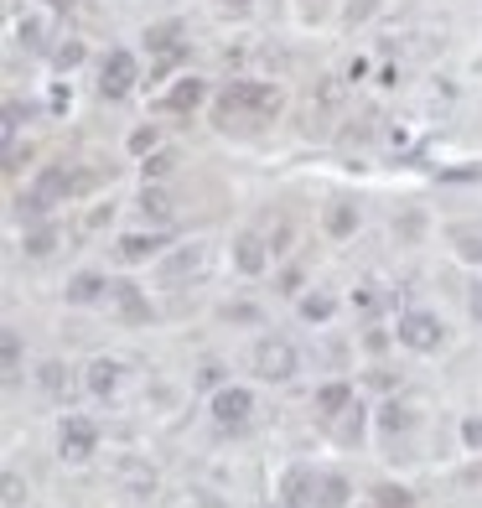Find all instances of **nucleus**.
Here are the masks:
<instances>
[{
	"mask_svg": "<svg viewBox=\"0 0 482 508\" xmlns=\"http://www.w3.org/2000/svg\"><path fill=\"white\" fill-rule=\"evenodd\" d=\"M36 384L47 389L52 399H68V394H73V368H68V363H58V359H47L42 368H36Z\"/></svg>",
	"mask_w": 482,
	"mask_h": 508,
	"instance_id": "dca6fc26",
	"label": "nucleus"
},
{
	"mask_svg": "<svg viewBox=\"0 0 482 508\" xmlns=\"http://www.w3.org/2000/svg\"><path fill=\"white\" fill-rule=\"evenodd\" d=\"M374 504H379V508H415V493H410V488H394V482H384V488H374Z\"/></svg>",
	"mask_w": 482,
	"mask_h": 508,
	"instance_id": "393cba45",
	"label": "nucleus"
},
{
	"mask_svg": "<svg viewBox=\"0 0 482 508\" xmlns=\"http://www.w3.org/2000/svg\"><path fill=\"white\" fill-rule=\"evenodd\" d=\"M156 141H161V130H156V125H141V130L130 135V150H135V156H151Z\"/></svg>",
	"mask_w": 482,
	"mask_h": 508,
	"instance_id": "cd10ccee",
	"label": "nucleus"
},
{
	"mask_svg": "<svg viewBox=\"0 0 482 508\" xmlns=\"http://www.w3.org/2000/svg\"><path fill=\"white\" fill-rule=\"evenodd\" d=\"M223 5H229V11H249V0H223Z\"/></svg>",
	"mask_w": 482,
	"mask_h": 508,
	"instance_id": "c9c22d12",
	"label": "nucleus"
},
{
	"mask_svg": "<svg viewBox=\"0 0 482 508\" xmlns=\"http://www.w3.org/2000/svg\"><path fill=\"white\" fill-rule=\"evenodd\" d=\"M374 508H379V504H374Z\"/></svg>",
	"mask_w": 482,
	"mask_h": 508,
	"instance_id": "4c0bfd02",
	"label": "nucleus"
},
{
	"mask_svg": "<svg viewBox=\"0 0 482 508\" xmlns=\"http://www.w3.org/2000/svg\"><path fill=\"white\" fill-rule=\"evenodd\" d=\"M99 451V425L89 415H62L58 425V456L62 462H89Z\"/></svg>",
	"mask_w": 482,
	"mask_h": 508,
	"instance_id": "7ed1b4c3",
	"label": "nucleus"
},
{
	"mask_svg": "<svg viewBox=\"0 0 482 508\" xmlns=\"http://www.w3.org/2000/svg\"><path fill=\"white\" fill-rule=\"evenodd\" d=\"M31 192L52 208V203H62L68 192H73V177H68V166H42L36 172V181H31Z\"/></svg>",
	"mask_w": 482,
	"mask_h": 508,
	"instance_id": "9b49d317",
	"label": "nucleus"
},
{
	"mask_svg": "<svg viewBox=\"0 0 482 508\" xmlns=\"http://www.w3.org/2000/svg\"><path fill=\"white\" fill-rule=\"evenodd\" d=\"M21 374V337L5 327V379H16Z\"/></svg>",
	"mask_w": 482,
	"mask_h": 508,
	"instance_id": "c85d7f7f",
	"label": "nucleus"
},
{
	"mask_svg": "<svg viewBox=\"0 0 482 508\" xmlns=\"http://www.w3.org/2000/svg\"><path fill=\"white\" fill-rule=\"evenodd\" d=\"M177 36H181V21H161V27H146V47L151 52H177Z\"/></svg>",
	"mask_w": 482,
	"mask_h": 508,
	"instance_id": "412c9836",
	"label": "nucleus"
},
{
	"mask_svg": "<svg viewBox=\"0 0 482 508\" xmlns=\"http://www.w3.org/2000/svg\"><path fill=\"white\" fill-rule=\"evenodd\" d=\"M21 249H27L31 260H47V254L58 249V229H47V223H42V229H31L27 239H21Z\"/></svg>",
	"mask_w": 482,
	"mask_h": 508,
	"instance_id": "4be33fe9",
	"label": "nucleus"
},
{
	"mask_svg": "<svg viewBox=\"0 0 482 508\" xmlns=\"http://www.w3.org/2000/svg\"><path fill=\"white\" fill-rule=\"evenodd\" d=\"M172 166H177V156H172V150H156V156H146V181H151V177L161 181Z\"/></svg>",
	"mask_w": 482,
	"mask_h": 508,
	"instance_id": "c756f323",
	"label": "nucleus"
},
{
	"mask_svg": "<svg viewBox=\"0 0 482 508\" xmlns=\"http://www.w3.org/2000/svg\"><path fill=\"white\" fill-rule=\"evenodd\" d=\"M296 368H301V353H296L285 337H265V343L254 348V374H260V379H270V384L296 379Z\"/></svg>",
	"mask_w": 482,
	"mask_h": 508,
	"instance_id": "f03ea898",
	"label": "nucleus"
},
{
	"mask_svg": "<svg viewBox=\"0 0 482 508\" xmlns=\"http://www.w3.org/2000/svg\"><path fill=\"white\" fill-rule=\"evenodd\" d=\"M311 498H317V472L311 467H291L280 478V508H311Z\"/></svg>",
	"mask_w": 482,
	"mask_h": 508,
	"instance_id": "6e6552de",
	"label": "nucleus"
},
{
	"mask_svg": "<svg viewBox=\"0 0 482 508\" xmlns=\"http://www.w3.org/2000/svg\"><path fill=\"white\" fill-rule=\"evenodd\" d=\"M249 415H254V394H249V389L223 384L213 394V420H218V425H244Z\"/></svg>",
	"mask_w": 482,
	"mask_h": 508,
	"instance_id": "423d86ee",
	"label": "nucleus"
},
{
	"mask_svg": "<svg viewBox=\"0 0 482 508\" xmlns=\"http://www.w3.org/2000/svg\"><path fill=\"white\" fill-rule=\"evenodd\" d=\"M472 311H478V317H482V286H478V291H472Z\"/></svg>",
	"mask_w": 482,
	"mask_h": 508,
	"instance_id": "f704fd0d",
	"label": "nucleus"
},
{
	"mask_svg": "<svg viewBox=\"0 0 482 508\" xmlns=\"http://www.w3.org/2000/svg\"><path fill=\"white\" fill-rule=\"evenodd\" d=\"M47 5H58V11H68V5H73V0H47Z\"/></svg>",
	"mask_w": 482,
	"mask_h": 508,
	"instance_id": "e433bc0d",
	"label": "nucleus"
},
{
	"mask_svg": "<svg viewBox=\"0 0 482 508\" xmlns=\"http://www.w3.org/2000/svg\"><path fill=\"white\" fill-rule=\"evenodd\" d=\"M342 504H348V478H337V472L317 478V498H311V508H342Z\"/></svg>",
	"mask_w": 482,
	"mask_h": 508,
	"instance_id": "a211bd4d",
	"label": "nucleus"
},
{
	"mask_svg": "<svg viewBox=\"0 0 482 508\" xmlns=\"http://www.w3.org/2000/svg\"><path fill=\"white\" fill-rule=\"evenodd\" d=\"M161 234H125L120 239V260L125 265H146V260H156V254H161Z\"/></svg>",
	"mask_w": 482,
	"mask_h": 508,
	"instance_id": "4468645a",
	"label": "nucleus"
},
{
	"mask_svg": "<svg viewBox=\"0 0 482 508\" xmlns=\"http://www.w3.org/2000/svg\"><path fill=\"white\" fill-rule=\"evenodd\" d=\"M223 317H234V322H254V306H229Z\"/></svg>",
	"mask_w": 482,
	"mask_h": 508,
	"instance_id": "72a5a7b5",
	"label": "nucleus"
},
{
	"mask_svg": "<svg viewBox=\"0 0 482 508\" xmlns=\"http://www.w3.org/2000/svg\"><path fill=\"white\" fill-rule=\"evenodd\" d=\"M203 384H208V389H223V368H218V363H208V368H203Z\"/></svg>",
	"mask_w": 482,
	"mask_h": 508,
	"instance_id": "473e14b6",
	"label": "nucleus"
},
{
	"mask_svg": "<svg viewBox=\"0 0 482 508\" xmlns=\"http://www.w3.org/2000/svg\"><path fill=\"white\" fill-rule=\"evenodd\" d=\"M84 389L99 394V399H109V394L120 389V363L115 359H93L89 368H84Z\"/></svg>",
	"mask_w": 482,
	"mask_h": 508,
	"instance_id": "f8f14e48",
	"label": "nucleus"
},
{
	"mask_svg": "<svg viewBox=\"0 0 482 508\" xmlns=\"http://www.w3.org/2000/svg\"><path fill=\"white\" fill-rule=\"evenodd\" d=\"M104 291H109V280H104V275H93V270H84V275H73V280H68V291H62V296H68V306H93Z\"/></svg>",
	"mask_w": 482,
	"mask_h": 508,
	"instance_id": "ddd939ff",
	"label": "nucleus"
},
{
	"mask_svg": "<svg viewBox=\"0 0 482 508\" xmlns=\"http://www.w3.org/2000/svg\"><path fill=\"white\" fill-rule=\"evenodd\" d=\"M353 410V389L348 384H322L317 389V415L322 420H337V415H348Z\"/></svg>",
	"mask_w": 482,
	"mask_h": 508,
	"instance_id": "2eb2a0df",
	"label": "nucleus"
},
{
	"mask_svg": "<svg viewBox=\"0 0 482 508\" xmlns=\"http://www.w3.org/2000/svg\"><path fill=\"white\" fill-rule=\"evenodd\" d=\"M78 62H84V42H62L58 52H52V68H58V73L78 68Z\"/></svg>",
	"mask_w": 482,
	"mask_h": 508,
	"instance_id": "bb28decb",
	"label": "nucleus"
},
{
	"mask_svg": "<svg viewBox=\"0 0 482 508\" xmlns=\"http://www.w3.org/2000/svg\"><path fill=\"white\" fill-rule=\"evenodd\" d=\"M452 249L467 260V265H482V229H452Z\"/></svg>",
	"mask_w": 482,
	"mask_h": 508,
	"instance_id": "aec40b11",
	"label": "nucleus"
},
{
	"mask_svg": "<svg viewBox=\"0 0 482 508\" xmlns=\"http://www.w3.org/2000/svg\"><path fill=\"white\" fill-rule=\"evenodd\" d=\"M218 115L229 120V115H254V120H275L280 115V93L270 84H254V78H239V84H229L223 89V104H218Z\"/></svg>",
	"mask_w": 482,
	"mask_h": 508,
	"instance_id": "f257e3e1",
	"label": "nucleus"
},
{
	"mask_svg": "<svg viewBox=\"0 0 482 508\" xmlns=\"http://www.w3.org/2000/svg\"><path fill=\"white\" fill-rule=\"evenodd\" d=\"M441 337H446V327H441V317H430V311H405V317H399V343L415 348V353H436Z\"/></svg>",
	"mask_w": 482,
	"mask_h": 508,
	"instance_id": "39448f33",
	"label": "nucleus"
},
{
	"mask_svg": "<svg viewBox=\"0 0 482 508\" xmlns=\"http://www.w3.org/2000/svg\"><path fill=\"white\" fill-rule=\"evenodd\" d=\"M332 311H337V301H332V296H322V291L301 301V317H306V322H327Z\"/></svg>",
	"mask_w": 482,
	"mask_h": 508,
	"instance_id": "a878e982",
	"label": "nucleus"
},
{
	"mask_svg": "<svg viewBox=\"0 0 482 508\" xmlns=\"http://www.w3.org/2000/svg\"><path fill=\"white\" fill-rule=\"evenodd\" d=\"M327 234H332V239H348V234H358V208H353V203H332Z\"/></svg>",
	"mask_w": 482,
	"mask_h": 508,
	"instance_id": "6ab92c4d",
	"label": "nucleus"
},
{
	"mask_svg": "<svg viewBox=\"0 0 482 508\" xmlns=\"http://www.w3.org/2000/svg\"><path fill=\"white\" fill-rule=\"evenodd\" d=\"M203 99H208V84L187 73V78H177L172 89L161 93V109H166V115H192V109H197Z\"/></svg>",
	"mask_w": 482,
	"mask_h": 508,
	"instance_id": "0eeeda50",
	"label": "nucleus"
},
{
	"mask_svg": "<svg viewBox=\"0 0 482 508\" xmlns=\"http://www.w3.org/2000/svg\"><path fill=\"white\" fill-rule=\"evenodd\" d=\"M141 84V68H135V52H125V47H115L109 58H104V68H99V89H104V99H125V93Z\"/></svg>",
	"mask_w": 482,
	"mask_h": 508,
	"instance_id": "20e7f679",
	"label": "nucleus"
},
{
	"mask_svg": "<svg viewBox=\"0 0 482 508\" xmlns=\"http://www.w3.org/2000/svg\"><path fill=\"white\" fill-rule=\"evenodd\" d=\"M141 213L156 218V223H166V218H172V198H166L161 187H146V192H141Z\"/></svg>",
	"mask_w": 482,
	"mask_h": 508,
	"instance_id": "5701e85b",
	"label": "nucleus"
},
{
	"mask_svg": "<svg viewBox=\"0 0 482 508\" xmlns=\"http://www.w3.org/2000/svg\"><path fill=\"white\" fill-rule=\"evenodd\" d=\"M379 431H384V436H399V431H410V410H405L399 399H390V405L379 410Z\"/></svg>",
	"mask_w": 482,
	"mask_h": 508,
	"instance_id": "b1692460",
	"label": "nucleus"
},
{
	"mask_svg": "<svg viewBox=\"0 0 482 508\" xmlns=\"http://www.w3.org/2000/svg\"><path fill=\"white\" fill-rule=\"evenodd\" d=\"M197 270H203V249H197V244H192V249H177V254H166V260H161V275H166V280L197 275Z\"/></svg>",
	"mask_w": 482,
	"mask_h": 508,
	"instance_id": "f3484780",
	"label": "nucleus"
},
{
	"mask_svg": "<svg viewBox=\"0 0 482 508\" xmlns=\"http://www.w3.org/2000/svg\"><path fill=\"white\" fill-rule=\"evenodd\" d=\"M109 296H115V306H120L125 322H151V301L141 296V286H130V280H115V286H109Z\"/></svg>",
	"mask_w": 482,
	"mask_h": 508,
	"instance_id": "9d476101",
	"label": "nucleus"
},
{
	"mask_svg": "<svg viewBox=\"0 0 482 508\" xmlns=\"http://www.w3.org/2000/svg\"><path fill=\"white\" fill-rule=\"evenodd\" d=\"M462 441H467L472 451L482 447V420H462Z\"/></svg>",
	"mask_w": 482,
	"mask_h": 508,
	"instance_id": "7c9ffc66",
	"label": "nucleus"
},
{
	"mask_svg": "<svg viewBox=\"0 0 482 508\" xmlns=\"http://www.w3.org/2000/svg\"><path fill=\"white\" fill-rule=\"evenodd\" d=\"M27 47H42V21H21V31H16Z\"/></svg>",
	"mask_w": 482,
	"mask_h": 508,
	"instance_id": "2f4dec72",
	"label": "nucleus"
},
{
	"mask_svg": "<svg viewBox=\"0 0 482 508\" xmlns=\"http://www.w3.org/2000/svg\"><path fill=\"white\" fill-rule=\"evenodd\" d=\"M234 265H239L244 275H265V265H270V244L260 239V234H239V239H234Z\"/></svg>",
	"mask_w": 482,
	"mask_h": 508,
	"instance_id": "1a4fd4ad",
	"label": "nucleus"
}]
</instances>
